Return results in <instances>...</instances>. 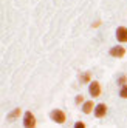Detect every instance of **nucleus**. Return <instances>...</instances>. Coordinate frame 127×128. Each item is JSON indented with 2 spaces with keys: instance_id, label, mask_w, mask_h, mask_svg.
Masks as SVG:
<instances>
[{
  "instance_id": "nucleus-1",
  "label": "nucleus",
  "mask_w": 127,
  "mask_h": 128,
  "mask_svg": "<svg viewBox=\"0 0 127 128\" xmlns=\"http://www.w3.org/2000/svg\"><path fill=\"white\" fill-rule=\"evenodd\" d=\"M50 119L54 122V124H57V125H62V124H65L67 122V114L64 110L60 108H54L50 111Z\"/></svg>"
},
{
  "instance_id": "nucleus-2",
  "label": "nucleus",
  "mask_w": 127,
  "mask_h": 128,
  "mask_svg": "<svg viewBox=\"0 0 127 128\" xmlns=\"http://www.w3.org/2000/svg\"><path fill=\"white\" fill-rule=\"evenodd\" d=\"M22 117H23V128H36L37 126V120H36V116L33 114V111H25Z\"/></svg>"
},
{
  "instance_id": "nucleus-3",
  "label": "nucleus",
  "mask_w": 127,
  "mask_h": 128,
  "mask_svg": "<svg viewBox=\"0 0 127 128\" xmlns=\"http://www.w3.org/2000/svg\"><path fill=\"white\" fill-rule=\"evenodd\" d=\"M88 93H90V96H92L93 99L99 97V96H101V93H102V86H101V84H99L98 80H93L92 84L88 85Z\"/></svg>"
},
{
  "instance_id": "nucleus-4",
  "label": "nucleus",
  "mask_w": 127,
  "mask_h": 128,
  "mask_svg": "<svg viewBox=\"0 0 127 128\" xmlns=\"http://www.w3.org/2000/svg\"><path fill=\"white\" fill-rule=\"evenodd\" d=\"M125 48L122 46V45H115V46H112L110 48V51H108V54H110L112 57H115V59H121V57H124L125 56Z\"/></svg>"
},
{
  "instance_id": "nucleus-5",
  "label": "nucleus",
  "mask_w": 127,
  "mask_h": 128,
  "mask_svg": "<svg viewBox=\"0 0 127 128\" xmlns=\"http://www.w3.org/2000/svg\"><path fill=\"white\" fill-rule=\"evenodd\" d=\"M115 36H116V40L121 45L127 43V26H118L115 31Z\"/></svg>"
},
{
  "instance_id": "nucleus-6",
  "label": "nucleus",
  "mask_w": 127,
  "mask_h": 128,
  "mask_svg": "<svg viewBox=\"0 0 127 128\" xmlns=\"http://www.w3.org/2000/svg\"><path fill=\"white\" fill-rule=\"evenodd\" d=\"M107 111H108V106L105 104H96V108H95V117L98 119H102L107 116Z\"/></svg>"
},
{
  "instance_id": "nucleus-7",
  "label": "nucleus",
  "mask_w": 127,
  "mask_h": 128,
  "mask_svg": "<svg viewBox=\"0 0 127 128\" xmlns=\"http://www.w3.org/2000/svg\"><path fill=\"white\" fill-rule=\"evenodd\" d=\"M95 108H96L95 100H85L84 105H82V113L84 114H92V113H95Z\"/></svg>"
},
{
  "instance_id": "nucleus-8",
  "label": "nucleus",
  "mask_w": 127,
  "mask_h": 128,
  "mask_svg": "<svg viewBox=\"0 0 127 128\" xmlns=\"http://www.w3.org/2000/svg\"><path fill=\"white\" fill-rule=\"evenodd\" d=\"M92 77H93L92 71H84V72H81V76H79V82H81V84H87V85H90V84L93 82Z\"/></svg>"
},
{
  "instance_id": "nucleus-9",
  "label": "nucleus",
  "mask_w": 127,
  "mask_h": 128,
  "mask_svg": "<svg viewBox=\"0 0 127 128\" xmlns=\"http://www.w3.org/2000/svg\"><path fill=\"white\" fill-rule=\"evenodd\" d=\"M20 116H22V110H20V108H14L13 111L8 114V120H14V119L20 117Z\"/></svg>"
},
{
  "instance_id": "nucleus-10",
  "label": "nucleus",
  "mask_w": 127,
  "mask_h": 128,
  "mask_svg": "<svg viewBox=\"0 0 127 128\" xmlns=\"http://www.w3.org/2000/svg\"><path fill=\"white\" fill-rule=\"evenodd\" d=\"M118 85H119V88L124 86V85H127V76L125 74H121L119 77H118Z\"/></svg>"
},
{
  "instance_id": "nucleus-11",
  "label": "nucleus",
  "mask_w": 127,
  "mask_h": 128,
  "mask_svg": "<svg viewBox=\"0 0 127 128\" xmlns=\"http://www.w3.org/2000/svg\"><path fill=\"white\" fill-rule=\"evenodd\" d=\"M84 102H85V100H84V96H82V94H78V96L75 97V104H76V105H81V106H82Z\"/></svg>"
},
{
  "instance_id": "nucleus-12",
  "label": "nucleus",
  "mask_w": 127,
  "mask_h": 128,
  "mask_svg": "<svg viewBox=\"0 0 127 128\" xmlns=\"http://www.w3.org/2000/svg\"><path fill=\"white\" fill-rule=\"evenodd\" d=\"M119 97L121 99H127V85L119 88Z\"/></svg>"
},
{
  "instance_id": "nucleus-13",
  "label": "nucleus",
  "mask_w": 127,
  "mask_h": 128,
  "mask_svg": "<svg viewBox=\"0 0 127 128\" xmlns=\"http://www.w3.org/2000/svg\"><path fill=\"white\" fill-rule=\"evenodd\" d=\"M73 128H87V125H85V124H84L82 120H78V122H75Z\"/></svg>"
},
{
  "instance_id": "nucleus-14",
  "label": "nucleus",
  "mask_w": 127,
  "mask_h": 128,
  "mask_svg": "<svg viewBox=\"0 0 127 128\" xmlns=\"http://www.w3.org/2000/svg\"><path fill=\"white\" fill-rule=\"evenodd\" d=\"M101 25H102V20H101V19H98V20H95V22H93V25H92V26L96 30V28H99Z\"/></svg>"
}]
</instances>
